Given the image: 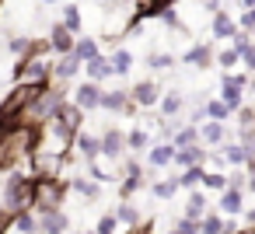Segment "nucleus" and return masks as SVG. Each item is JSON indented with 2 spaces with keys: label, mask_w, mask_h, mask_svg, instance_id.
Listing matches in <instances>:
<instances>
[{
  "label": "nucleus",
  "mask_w": 255,
  "mask_h": 234,
  "mask_svg": "<svg viewBox=\"0 0 255 234\" xmlns=\"http://www.w3.org/2000/svg\"><path fill=\"white\" fill-rule=\"evenodd\" d=\"M227 189H241V192H245V189H248V175L231 171V175H227Z\"/></svg>",
  "instance_id": "58836bf2"
},
{
  "label": "nucleus",
  "mask_w": 255,
  "mask_h": 234,
  "mask_svg": "<svg viewBox=\"0 0 255 234\" xmlns=\"http://www.w3.org/2000/svg\"><path fill=\"white\" fill-rule=\"evenodd\" d=\"M245 224L255 231V206H245Z\"/></svg>",
  "instance_id": "c03bdc74"
},
{
  "label": "nucleus",
  "mask_w": 255,
  "mask_h": 234,
  "mask_svg": "<svg viewBox=\"0 0 255 234\" xmlns=\"http://www.w3.org/2000/svg\"><path fill=\"white\" fill-rule=\"evenodd\" d=\"M102 157H105V161H123V157H126V136H123L116 126H109V129L102 133Z\"/></svg>",
  "instance_id": "423d86ee"
},
{
  "label": "nucleus",
  "mask_w": 255,
  "mask_h": 234,
  "mask_svg": "<svg viewBox=\"0 0 255 234\" xmlns=\"http://www.w3.org/2000/svg\"><path fill=\"white\" fill-rule=\"evenodd\" d=\"M39 227H42V234H67L70 231V217L63 210H49V213L39 217Z\"/></svg>",
  "instance_id": "ddd939ff"
},
{
  "label": "nucleus",
  "mask_w": 255,
  "mask_h": 234,
  "mask_svg": "<svg viewBox=\"0 0 255 234\" xmlns=\"http://www.w3.org/2000/svg\"><path fill=\"white\" fill-rule=\"evenodd\" d=\"M46 4H60V0H46Z\"/></svg>",
  "instance_id": "09e8293b"
},
{
  "label": "nucleus",
  "mask_w": 255,
  "mask_h": 234,
  "mask_svg": "<svg viewBox=\"0 0 255 234\" xmlns=\"http://www.w3.org/2000/svg\"><path fill=\"white\" fill-rule=\"evenodd\" d=\"M213 35H217V39H234V35H238V21H234L227 11H217V14H213Z\"/></svg>",
  "instance_id": "aec40b11"
},
{
  "label": "nucleus",
  "mask_w": 255,
  "mask_h": 234,
  "mask_svg": "<svg viewBox=\"0 0 255 234\" xmlns=\"http://www.w3.org/2000/svg\"><path fill=\"white\" fill-rule=\"evenodd\" d=\"M175 192H178V175H175V178H154V182H150V196L161 199V203L175 199Z\"/></svg>",
  "instance_id": "4be33fe9"
},
{
  "label": "nucleus",
  "mask_w": 255,
  "mask_h": 234,
  "mask_svg": "<svg viewBox=\"0 0 255 234\" xmlns=\"http://www.w3.org/2000/svg\"><path fill=\"white\" fill-rule=\"evenodd\" d=\"M147 143H150V133H147L143 126H136V129L126 133V154H143Z\"/></svg>",
  "instance_id": "a878e982"
},
{
  "label": "nucleus",
  "mask_w": 255,
  "mask_h": 234,
  "mask_svg": "<svg viewBox=\"0 0 255 234\" xmlns=\"http://www.w3.org/2000/svg\"><path fill=\"white\" fill-rule=\"evenodd\" d=\"M241 91H245V88H238V84H234V81H231V77L224 74V81H220V102L227 105V112H238V109L245 105Z\"/></svg>",
  "instance_id": "4468645a"
},
{
  "label": "nucleus",
  "mask_w": 255,
  "mask_h": 234,
  "mask_svg": "<svg viewBox=\"0 0 255 234\" xmlns=\"http://www.w3.org/2000/svg\"><path fill=\"white\" fill-rule=\"evenodd\" d=\"M129 98H133V105H136V109H150V105H157V102H161V98H157V84H154V81H140V84H133Z\"/></svg>",
  "instance_id": "9b49d317"
},
{
  "label": "nucleus",
  "mask_w": 255,
  "mask_h": 234,
  "mask_svg": "<svg viewBox=\"0 0 255 234\" xmlns=\"http://www.w3.org/2000/svg\"><path fill=\"white\" fill-rule=\"evenodd\" d=\"M206 157H210V150H203V143H192V147H175V168H178V171L196 168V164H203V168H206Z\"/></svg>",
  "instance_id": "0eeeda50"
},
{
  "label": "nucleus",
  "mask_w": 255,
  "mask_h": 234,
  "mask_svg": "<svg viewBox=\"0 0 255 234\" xmlns=\"http://www.w3.org/2000/svg\"><path fill=\"white\" fill-rule=\"evenodd\" d=\"M238 126H255V109L252 105H241L238 109Z\"/></svg>",
  "instance_id": "ea45409f"
},
{
  "label": "nucleus",
  "mask_w": 255,
  "mask_h": 234,
  "mask_svg": "<svg viewBox=\"0 0 255 234\" xmlns=\"http://www.w3.org/2000/svg\"><path fill=\"white\" fill-rule=\"evenodd\" d=\"M157 105H161V116H164V119H175V116L185 109V98H182L178 91H171V95H164Z\"/></svg>",
  "instance_id": "c85d7f7f"
},
{
  "label": "nucleus",
  "mask_w": 255,
  "mask_h": 234,
  "mask_svg": "<svg viewBox=\"0 0 255 234\" xmlns=\"http://www.w3.org/2000/svg\"><path fill=\"white\" fill-rule=\"evenodd\" d=\"M217 213H224V217L245 213V192H241V189H224L220 199H217Z\"/></svg>",
  "instance_id": "9d476101"
},
{
  "label": "nucleus",
  "mask_w": 255,
  "mask_h": 234,
  "mask_svg": "<svg viewBox=\"0 0 255 234\" xmlns=\"http://www.w3.org/2000/svg\"><path fill=\"white\" fill-rule=\"evenodd\" d=\"M206 206H210L206 196H203L199 189H192V192H189V203H185V217H189V220H203V217L210 213Z\"/></svg>",
  "instance_id": "b1692460"
},
{
  "label": "nucleus",
  "mask_w": 255,
  "mask_h": 234,
  "mask_svg": "<svg viewBox=\"0 0 255 234\" xmlns=\"http://www.w3.org/2000/svg\"><path fill=\"white\" fill-rule=\"evenodd\" d=\"M102 109H105V112H112V116H133V112H136V105H133L129 91H119V88L102 95Z\"/></svg>",
  "instance_id": "39448f33"
},
{
  "label": "nucleus",
  "mask_w": 255,
  "mask_h": 234,
  "mask_svg": "<svg viewBox=\"0 0 255 234\" xmlns=\"http://www.w3.org/2000/svg\"><path fill=\"white\" fill-rule=\"evenodd\" d=\"M67 189H70V182H63V178H35V185H32V210L39 217L49 213V210H63Z\"/></svg>",
  "instance_id": "f03ea898"
},
{
  "label": "nucleus",
  "mask_w": 255,
  "mask_h": 234,
  "mask_svg": "<svg viewBox=\"0 0 255 234\" xmlns=\"http://www.w3.org/2000/svg\"><path fill=\"white\" fill-rule=\"evenodd\" d=\"M203 189H210V192H224V189H227V171H206Z\"/></svg>",
  "instance_id": "473e14b6"
},
{
  "label": "nucleus",
  "mask_w": 255,
  "mask_h": 234,
  "mask_svg": "<svg viewBox=\"0 0 255 234\" xmlns=\"http://www.w3.org/2000/svg\"><path fill=\"white\" fill-rule=\"evenodd\" d=\"M95 231H98V234H116V231H119V220H116V213H105V217L95 224Z\"/></svg>",
  "instance_id": "e433bc0d"
},
{
  "label": "nucleus",
  "mask_w": 255,
  "mask_h": 234,
  "mask_svg": "<svg viewBox=\"0 0 255 234\" xmlns=\"http://www.w3.org/2000/svg\"><path fill=\"white\" fill-rule=\"evenodd\" d=\"M220 154H224V161L234 164V168H245V164H248V147H241L238 140H224V143H220Z\"/></svg>",
  "instance_id": "6ab92c4d"
},
{
  "label": "nucleus",
  "mask_w": 255,
  "mask_h": 234,
  "mask_svg": "<svg viewBox=\"0 0 255 234\" xmlns=\"http://www.w3.org/2000/svg\"><path fill=\"white\" fill-rule=\"evenodd\" d=\"M238 28H241V32H252V28H255V7H248V11L241 14V21H238Z\"/></svg>",
  "instance_id": "79ce46f5"
},
{
  "label": "nucleus",
  "mask_w": 255,
  "mask_h": 234,
  "mask_svg": "<svg viewBox=\"0 0 255 234\" xmlns=\"http://www.w3.org/2000/svg\"><path fill=\"white\" fill-rule=\"evenodd\" d=\"M143 185V168H140V161H126V178H123V199H129L136 189Z\"/></svg>",
  "instance_id": "2eb2a0df"
},
{
  "label": "nucleus",
  "mask_w": 255,
  "mask_h": 234,
  "mask_svg": "<svg viewBox=\"0 0 255 234\" xmlns=\"http://www.w3.org/2000/svg\"><path fill=\"white\" fill-rule=\"evenodd\" d=\"M74 154H77V161H84V164L98 161V157H102V136L81 129V133L74 136Z\"/></svg>",
  "instance_id": "20e7f679"
},
{
  "label": "nucleus",
  "mask_w": 255,
  "mask_h": 234,
  "mask_svg": "<svg viewBox=\"0 0 255 234\" xmlns=\"http://www.w3.org/2000/svg\"><path fill=\"white\" fill-rule=\"evenodd\" d=\"M241 63H245V67H252V70H255V42H252V46H248V49H245V53H241Z\"/></svg>",
  "instance_id": "37998d69"
},
{
  "label": "nucleus",
  "mask_w": 255,
  "mask_h": 234,
  "mask_svg": "<svg viewBox=\"0 0 255 234\" xmlns=\"http://www.w3.org/2000/svg\"><path fill=\"white\" fill-rule=\"evenodd\" d=\"M175 147H192V143H203L199 140V126H182L178 133H175V140H171Z\"/></svg>",
  "instance_id": "2f4dec72"
},
{
  "label": "nucleus",
  "mask_w": 255,
  "mask_h": 234,
  "mask_svg": "<svg viewBox=\"0 0 255 234\" xmlns=\"http://www.w3.org/2000/svg\"><path fill=\"white\" fill-rule=\"evenodd\" d=\"M102 84H95V81H84V84H77L74 88V105L81 109V112H95V109H102Z\"/></svg>",
  "instance_id": "7ed1b4c3"
},
{
  "label": "nucleus",
  "mask_w": 255,
  "mask_h": 234,
  "mask_svg": "<svg viewBox=\"0 0 255 234\" xmlns=\"http://www.w3.org/2000/svg\"><path fill=\"white\" fill-rule=\"evenodd\" d=\"M224 213H206L203 220H199V234H224Z\"/></svg>",
  "instance_id": "7c9ffc66"
},
{
  "label": "nucleus",
  "mask_w": 255,
  "mask_h": 234,
  "mask_svg": "<svg viewBox=\"0 0 255 234\" xmlns=\"http://www.w3.org/2000/svg\"><path fill=\"white\" fill-rule=\"evenodd\" d=\"M74 32L67 28V25H53V32H49V53H56V56H67V53H74Z\"/></svg>",
  "instance_id": "1a4fd4ad"
},
{
  "label": "nucleus",
  "mask_w": 255,
  "mask_h": 234,
  "mask_svg": "<svg viewBox=\"0 0 255 234\" xmlns=\"http://www.w3.org/2000/svg\"><path fill=\"white\" fill-rule=\"evenodd\" d=\"M241 63V53L231 46V49H220L217 53V67H224V70H231V67H238Z\"/></svg>",
  "instance_id": "c9c22d12"
},
{
  "label": "nucleus",
  "mask_w": 255,
  "mask_h": 234,
  "mask_svg": "<svg viewBox=\"0 0 255 234\" xmlns=\"http://www.w3.org/2000/svg\"><path fill=\"white\" fill-rule=\"evenodd\" d=\"M74 56H77L81 63L95 60V56H98V42H95V39H77V42H74Z\"/></svg>",
  "instance_id": "c756f323"
},
{
  "label": "nucleus",
  "mask_w": 255,
  "mask_h": 234,
  "mask_svg": "<svg viewBox=\"0 0 255 234\" xmlns=\"http://www.w3.org/2000/svg\"><path fill=\"white\" fill-rule=\"evenodd\" d=\"M63 25H67L70 32H81V7H77V4H67V7H63Z\"/></svg>",
  "instance_id": "f704fd0d"
},
{
  "label": "nucleus",
  "mask_w": 255,
  "mask_h": 234,
  "mask_svg": "<svg viewBox=\"0 0 255 234\" xmlns=\"http://www.w3.org/2000/svg\"><path fill=\"white\" fill-rule=\"evenodd\" d=\"M147 164H150L154 171L171 168V164H175V143H154V147L147 150Z\"/></svg>",
  "instance_id": "f8f14e48"
},
{
  "label": "nucleus",
  "mask_w": 255,
  "mask_h": 234,
  "mask_svg": "<svg viewBox=\"0 0 255 234\" xmlns=\"http://www.w3.org/2000/svg\"><path fill=\"white\" fill-rule=\"evenodd\" d=\"M74 136H77V129L63 126L60 119H49V122L39 126L35 150H39V154H53V157H67V154L74 150Z\"/></svg>",
  "instance_id": "f257e3e1"
},
{
  "label": "nucleus",
  "mask_w": 255,
  "mask_h": 234,
  "mask_svg": "<svg viewBox=\"0 0 255 234\" xmlns=\"http://www.w3.org/2000/svg\"><path fill=\"white\" fill-rule=\"evenodd\" d=\"M109 63H112V74L126 77V74L133 70V53H129V49H116V53L109 56Z\"/></svg>",
  "instance_id": "cd10ccee"
},
{
  "label": "nucleus",
  "mask_w": 255,
  "mask_h": 234,
  "mask_svg": "<svg viewBox=\"0 0 255 234\" xmlns=\"http://www.w3.org/2000/svg\"><path fill=\"white\" fill-rule=\"evenodd\" d=\"M248 91H252V95H255V81H248Z\"/></svg>",
  "instance_id": "49530a36"
},
{
  "label": "nucleus",
  "mask_w": 255,
  "mask_h": 234,
  "mask_svg": "<svg viewBox=\"0 0 255 234\" xmlns=\"http://www.w3.org/2000/svg\"><path fill=\"white\" fill-rule=\"evenodd\" d=\"M81 60L74 56V53H67V56H60V60H53V81L56 84H67V81H74L77 74H81Z\"/></svg>",
  "instance_id": "6e6552de"
},
{
  "label": "nucleus",
  "mask_w": 255,
  "mask_h": 234,
  "mask_svg": "<svg viewBox=\"0 0 255 234\" xmlns=\"http://www.w3.org/2000/svg\"><path fill=\"white\" fill-rule=\"evenodd\" d=\"M70 189H74V192H77L81 199H88V203H95V199H102V185H98V182H95L91 175H88V178H84V175H77V178H70Z\"/></svg>",
  "instance_id": "dca6fc26"
},
{
  "label": "nucleus",
  "mask_w": 255,
  "mask_h": 234,
  "mask_svg": "<svg viewBox=\"0 0 255 234\" xmlns=\"http://www.w3.org/2000/svg\"><path fill=\"white\" fill-rule=\"evenodd\" d=\"M168 234H182V231H178V227H171V231H168Z\"/></svg>",
  "instance_id": "de8ad7c7"
},
{
  "label": "nucleus",
  "mask_w": 255,
  "mask_h": 234,
  "mask_svg": "<svg viewBox=\"0 0 255 234\" xmlns=\"http://www.w3.org/2000/svg\"><path fill=\"white\" fill-rule=\"evenodd\" d=\"M199 140H203V143H210V147H220V143L227 140V126H224V122L206 119V122L199 126Z\"/></svg>",
  "instance_id": "a211bd4d"
},
{
  "label": "nucleus",
  "mask_w": 255,
  "mask_h": 234,
  "mask_svg": "<svg viewBox=\"0 0 255 234\" xmlns=\"http://www.w3.org/2000/svg\"><path fill=\"white\" fill-rule=\"evenodd\" d=\"M56 119L63 122V126H70V129H77L81 133V122H84V112L74 105V102H63L60 105V112H56Z\"/></svg>",
  "instance_id": "5701e85b"
},
{
  "label": "nucleus",
  "mask_w": 255,
  "mask_h": 234,
  "mask_svg": "<svg viewBox=\"0 0 255 234\" xmlns=\"http://www.w3.org/2000/svg\"><path fill=\"white\" fill-rule=\"evenodd\" d=\"M84 70H88V81H95V84L105 81V77H112V63H109V56H102V53H98L95 60H88Z\"/></svg>",
  "instance_id": "412c9836"
},
{
  "label": "nucleus",
  "mask_w": 255,
  "mask_h": 234,
  "mask_svg": "<svg viewBox=\"0 0 255 234\" xmlns=\"http://www.w3.org/2000/svg\"><path fill=\"white\" fill-rule=\"evenodd\" d=\"M241 4H245V11H248V7H255V0H241Z\"/></svg>",
  "instance_id": "a18cd8bd"
},
{
  "label": "nucleus",
  "mask_w": 255,
  "mask_h": 234,
  "mask_svg": "<svg viewBox=\"0 0 255 234\" xmlns=\"http://www.w3.org/2000/svg\"><path fill=\"white\" fill-rule=\"evenodd\" d=\"M203 178H206V168H203V164L185 168V171L178 175V189H189V192H192V189H199V185H203Z\"/></svg>",
  "instance_id": "bb28decb"
},
{
  "label": "nucleus",
  "mask_w": 255,
  "mask_h": 234,
  "mask_svg": "<svg viewBox=\"0 0 255 234\" xmlns=\"http://www.w3.org/2000/svg\"><path fill=\"white\" fill-rule=\"evenodd\" d=\"M112 213H116V220H119V224H126V227H140V210H136L129 199H119Z\"/></svg>",
  "instance_id": "393cba45"
},
{
  "label": "nucleus",
  "mask_w": 255,
  "mask_h": 234,
  "mask_svg": "<svg viewBox=\"0 0 255 234\" xmlns=\"http://www.w3.org/2000/svg\"><path fill=\"white\" fill-rule=\"evenodd\" d=\"M182 63H189V67H199V70H206L210 63H217V56H213V46H192L185 56H182Z\"/></svg>",
  "instance_id": "f3484780"
},
{
  "label": "nucleus",
  "mask_w": 255,
  "mask_h": 234,
  "mask_svg": "<svg viewBox=\"0 0 255 234\" xmlns=\"http://www.w3.org/2000/svg\"><path fill=\"white\" fill-rule=\"evenodd\" d=\"M84 234H98V231H84Z\"/></svg>",
  "instance_id": "8fccbe9b"
},
{
  "label": "nucleus",
  "mask_w": 255,
  "mask_h": 234,
  "mask_svg": "<svg viewBox=\"0 0 255 234\" xmlns=\"http://www.w3.org/2000/svg\"><path fill=\"white\" fill-rule=\"evenodd\" d=\"M147 63H150V70H171V63H175V60H171L168 53H154Z\"/></svg>",
  "instance_id": "4c0bfd02"
},
{
  "label": "nucleus",
  "mask_w": 255,
  "mask_h": 234,
  "mask_svg": "<svg viewBox=\"0 0 255 234\" xmlns=\"http://www.w3.org/2000/svg\"><path fill=\"white\" fill-rule=\"evenodd\" d=\"M175 227H178L182 234H199V220H189V217H182Z\"/></svg>",
  "instance_id": "a19ab883"
},
{
  "label": "nucleus",
  "mask_w": 255,
  "mask_h": 234,
  "mask_svg": "<svg viewBox=\"0 0 255 234\" xmlns=\"http://www.w3.org/2000/svg\"><path fill=\"white\" fill-rule=\"evenodd\" d=\"M227 105L220 102V98H213V102H206V119H213V122H227Z\"/></svg>",
  "instance_id": "72a5a7b5"
}]
</instances>
